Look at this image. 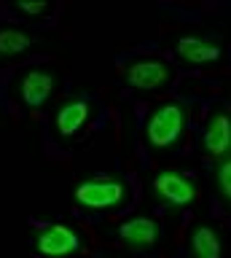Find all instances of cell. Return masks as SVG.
I'll use <instances>...</instances> for the list:
<instances>
[{
  "label": "cell",
  "mask_w": 231,
  "mask_h": 258,
  "mask_svg": "<svg viewBox=\"0 0 231 258\" xmlns=\"http://www.w3.org/2000/svg\"><path fill=\"white\" fill-rule=\"evenodd\" d=\"M124 81L137 92H156V89H164L172 81V68L162 56H142V59H134L126 68Z\"/></svg>",
  "instance_id": "obj_4"
},
{
  "label": "cell",
  "mask_w": 231,
  "mask_h": 258,
  "mask_svg": "<svg viewBox=\"0 0 231 258\" xmlns=\"http://www.w3.org/2000/svg\"><path fill=\"white\" fill-rule=\"evenodd\" d=\"M212 188L218 194L220 205L231 210V153L218 159V164L212 167Z\"/></svg>",
  "instance_id": "obj_12"
},
{
  "label": "cell",
  "mask_w": 231,
  "mask_h": 258,
  "mask_svg": "<svg viewBox=\"0 0 231 258\" xmlns=\"http://www.w3.org/2000/svg\"><path fill=\"white\" fill-rule=\"evenodd\" d=\"M188 126V108L183 102H164L153 108V113L145 121V143L148 148L162 151L172 148L178 140H183Z\"/></svg>",
  "instance_id": "obj_1"
},
{
  "label": "cell",
  "mask_w": 231,
  "mask_h": 258,
  "mask_svg": "<svg viewBox=\"0 0 231 258\" xmlns=\"http://www.w3.org/2000/svg\"><path fill=\"white\" fill-rule=\"evenodd\" d=\"M129 199V185L121 177H89L75 188V202L92 210H116Z\"/></svg>",
  "instance_id": "obj_2"
},
{
  "label": "cell",
  "mask_w": 231,
  "mask_h": 258,
  "mask_svg": "<svg viewBox=\"0 0 231 258\" xmlns=\"http://www.w3.org/2000/svg\"><path fill=\"white\" fill-rule=\"evenodd\" d=\"M150 188H153L156 199H162L170 207H191L199 202L196 183L188 175H180V172H159L150 180Z\"/></svg>",
  "instance_id": "obj_5"
},
{
  "label": "cell",
  "mask_w": 231,
  "mask_h": 258,
  "mask_svg": "<svg viewBox=\"0 0 231 258\" xmlns=\"http://www.w3.org/2000/svg\"><path fill=\"white\" fill-rule=\"evenodd\" d=\"M59 86V76L49 68H33V70H25L22 76L17 78V97L22 105L27 108H41L51 100V94L57 92Z\"/></svg>",
  "instance_id": "obj_3"
},
{
  "label": "cell",
  "mask_w": 231,
  "mask_h": 258,
  "mask_svg": "<svg viewBox=\"0 0 231 258\" xmlns=\"http://www.w3.org/2000/svg\"><path fill=\"white\" fill-rule=\"evenodd\" d=\"M188 250H191V258H220L223 242H220L218 229H212L207 223L194 226V231L188 237Z\"/></svg>",
  "instance_id": "obj_11"
},
{
  "label": "cell",
  "mask_w": 231,
  "mask_h": 258,
  "mask_svg": "<svg viewBox=\"0 0 231 258\" xmlns=\"http://www.w3.org/2000/svg\"><path fill=\"white\" fill-rule=\"evenodd\" d=\"M81 247V239L73 229L62 223H51L35 237V253H41L46 258H65V255H75Z\"/></svg>",
  "instance_id": "obj_6"
},
{
  "label": "cell",
  "mask_w": 231,
  "mask_h": 258,
  "mask_svg": "<svg viewBox=\"0 0 231 258\" xmlns=\"http://www.w3.org/2000/svg\"><path fill=\"white\" fill-rule=\"evenodd\" d=\"M204 148L210 156L220 159L231 151V116L226 110H218L204 129Z\"/></svg>",
  "instance_id": "obj_9"
},
{
  "label": "cell",
  "mask_w": 231,
  "mask_h": 258,
  "mask_svg": "<svg viewBox=\"0 0 231 258\" xmlns=\"http://www.w3.org/2000/svg\"><path fill=\"white\" fill-rule=\"evenodd\" d=\"M178 56L188 64H215L223 59V46L210 38H183L178 43Z\"/></svg>",
  "instance_id": "obj_8"
},
{
  "label": "cell",
  "mask_w": 231,
  "mask_h": 258,
  "mask_svg": "<svg viewBox=\"0 0 231 258\" xmlns=\"http://www.w3.org/2000/svg\"><path fill=\"white\" fill-rule=\"evenodd\" d=\"M17 11H22L25 16H43L51 11V3H46V0H17Z\"/></svg>",
  "instance_id": "obj_14"
},
{
  "label": "cell",
  "mask_w": 231,
  "mask_h": 258,
  "mask_svg": "<svg viewBox=\"0 0 231 258\" xmlns=\"http://www.w3.org/2000/svg\"><path fill=\"white\" fill-rule=\"evenodd\" d=\"M89 102L84 100V97H73V100H65L59 105V110H57V118H54V124H57V132L59 135H75V132H81V126L89 121Z\"/></svg>",
  "instance_id": "obj_10"
},
{
  "label": "cell",
  "mask_w": 231,
  "mask_h": 258,
  "mask_svg": "<svg viewBox=\"0 0 231 258\" xmlns=\"http://www.w3.org/2000/svg\"><path fill=\"white\" fill-rule=\"evenodd\" d=\"M159 234H162V229H159V223L153 221V218H132V221L121 223L118 239L124 242V247L142 253V250H150L156 245Z\"/></svg>",
  "instance_id": "obj_7"
},
{
  "label": "cell",
  "mask_w": 231,
  "mask_h": 258,
  "mask_svg": "<svg viewBox=\"0 0 231 258\" xmlns=\"http://www.w3.org/2000/svg\"><path fill=\"white\" fill-rule=\"evenodd\" d=\"M33 43L27 30L22 27H0V56H17Z\"/></svg>",
  "instance_id": "obj_13"
}]
</instances>
